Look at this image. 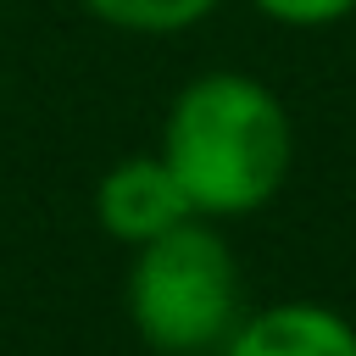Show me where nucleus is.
Instances as JSON below:
<instances>
[{
  "mask_svg": "<svg viewBox=\"0 0 356 356\" xmlns=\"http://www.w3.org/2000/svg\"><path fill=\"white\" fill-rule=\"evenodd\" d=\"M161 161L200 217H239L284 189L295 128L261 78L206 72L178 89L161 128Z\"/></svg>",
  "mask_w": 356,
  "mask_h": 356,
  "instance_id": "nucleus-1",
  "label": "nucleus"
},
{
  "mask_svg": "<svg viewBox=\"0 0 356 356\" xmlns=\"http://www.w3.org/2000/svg\"><path fill=\"white\" fill-rule=\"evenodd\" d=\"M134 334L161 356H211L245 317V284L228 239L200 217L134 245L128 267Z\"/></svg>",
  "mask_w": 356,
  "mask_h": 356,
  "instance_id": "nucleus-2",
  "label": "nucleus"
},
{
  "mask_svg": "<svg viewBox=\"0 0 356 356\" xmlns=\"http://www.w3.org/2000/svg\"><path fill=\"white\" fill-rule=\"evenodd\" d=\"M217 356H356V328L323 300H278L239 317Z\"/></svg>",
  "mask_w": 356,
  "mask_h": 356,
  "instance_id": "nucleus-4",
  "label": "nucleus"
},
{
  "mask_svg": "<svg viewBox=\"0 0 356 356\" xmlns=\"http://www.w3.org/2000/svg\"><path fill=\"white\" fill-rule=\"evenodd\" d=\"M250 6L284 28H323V22H339L356 11V0H250Z\"/></svg>",
  "mask_w": 356,
  "mask_h": 356,
  "instance_id": "nucleus-6",
  "label": "nucleus"
},
{
  "mask_svg": "<svg viewBox=\"0 0 356 356\" xmlns=\"http://www.w3.org/2000/svg\"><path fill=\"white\" fill-rule=\"evenodd\" d=\"M95 217L111 239L145 245V239H156V234L200 217V211L189 206L184 184L172 178V167L161 156H128L95 184Z\"/></svg>",
  "mask_w": 356,
  "mask_h": 356,
  "instance_id": "nucleus-3",
  "label": "nucleus"
},
{
  "mask_svg": "<svg viewBox=\"0 0 356 356\" xmlns=\"http://www.w3.org/2000/svg\"><path fill=\"white\" fill-rule=\"evenodd\" d=\"M83 6L100 22L128 28V33H178L217 11V0H83Z\"/></svg>",
  "mask_w": 356,
  "mask_h": 356,
  "instance_id": "nucleus-5",
  "label": "nucleus"
}]
</instances>
